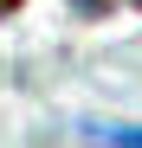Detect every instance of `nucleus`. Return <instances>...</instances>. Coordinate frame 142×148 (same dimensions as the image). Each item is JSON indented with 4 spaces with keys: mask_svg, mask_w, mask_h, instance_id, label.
I'll use <instances>...</instances> for the list:
<instances>
[{
    "mask_svg": "<svg viewBox=\"0 0 142 148\" xmlns=\"http://www.w3.org/2000/svg\"><path fill=\"white\" fill-rule=\"evenodd\" d=\"M0 7H13V0H0Z\"/></svg>",
    "mask_w": 142,
    "mask_h": 148,
    "instance_id": "obj_2",
    "label": "nucleus"
},
{
    "mask_svg": "<svg viewBox=\"0 0 142 148\" xmlns=\"http://www.w3.org/2000/svg\"><path fill=\"white\" fill-rule=\"evenodd\" d=\"M78 135H84V142H123V148H142V129H129V122H84Z\"/></svg>",
    "mask_w": 142,
    "mask_h": 148,
    "instance_id": "obj_1",
    "label": "nucleus"
}]
</instances>
